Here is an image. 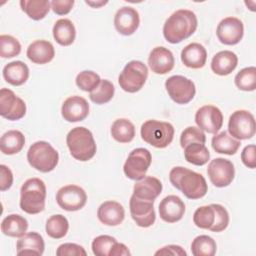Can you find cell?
I'll return each instance as SVG.
<instances>
[{
    "instance_id": "cell-1",
    "label": "cell",
    "mask_w": 256,
    "mask_h": 256,
    "mask_svg": "<svg viewBox=\"0 0 256 256\" xmlns=\"http://www.w3.org/2000/svg\"><path fill=\"white\" fill-rule=\"evenodd\" d=\"M171 184L180 190L188 199L196 200L204 197L208 186L204 176L182 166H176L169 173Z\"/></svg>"
},
{
    "instance_id": "cell-2",
    "label": "cell",
    "mask_w": 256,
    "mask_h": 256,
    "mask_svg": "<svg viewBox=\"0 0 256 256\" xmlns=\"http://www.w3.org/2000/svg\"><path fill=\"white\" fill-rule=\"evenodd\" d=\"M197 17L194 12L180 9L172 13L163 26L164 38L172 44L189 38L197 29Z\"/></svg>"
},
{
    "instance_id": "cell-3",
    "label": "cell",
    "mask_w": 256,
    "mask_h": 256,
    "mask_svg": "<svg viewBox=\"0 0 256 256\" xmlns=\"http://www.w3.org/2000/svg\"><path fill=\"white\" fill-rule=\"evenodd\" d=\"M66 143L72 157L82 162L92 159L97 150L91 131L85 127H75L70 130Z\"/></svg>"
},
{
    "instance_id": "cell-4",
    "label": "cell",
    "mask_w": 256,
    "mask_h": 256,
    "mask_svg": "<svg viewBox=\"0 0 256 256\" xmlns=\"http://www.w3.org/2000/svg\"><path fill=\"white\" fill-rule=\"evenodd\" d=\"M46 186L40 178H30L20 190V208L28 214H38L45 208Z\"/></svg>"
},
{
    "instance_id": "cell-5",
    "label": "cell",
    "mask_w": 256,
    "mask_h": 256,
    "mask_svg": "<svg viewBox=\"0 0 256 256\" xmlns=\"http://www.w3.org/2000/svg\"><path fill=\"white\" fill-rule=\"evenodd\" d=\"M27 160L34 169L47 173L57 166L59 154L48 142L37 141L28 149Z\"/></svg>"
},
{
    "instance_id": "cell-6",
    "label": "cell",
    "mask_w": 256,
    "mask_h": 256,
    "mask_svg": "<svg viewBox=\"0 0 256 256\" xmlns=\"http://www.w3.org/2000/svg\"><path fill=\"white\" fill-rule=\"evenodd\" d=\"M140 133L146 143L156 148H165L173 140L174 127L169 122L147 120L142 124Z\"/></svg>"
},
{
    "instance_id": "cell-7",
    "label": "cell",
    "mask_w": 256,
    "mask_h": 256,
    "mask_svg": "<svg viewBox=\"0 0 256 256\" xmlns=\"http://www.w3.org/2000/svg\"><path fill=\"white\" fill-rule=\"evenodd\" d=\"M147 77V66L141 61L132 60L123 68L118 77V83L125 92L135 93L144 86Z\"/></svg>"
},
{
    "instance_id": "cell-8",
    "label": "cell",
    "mask_w": 256,
    "mask_h": 256,
    "mask_svg": "<svg viewBox=\"0 0 256 256\" xmlns=\"http://www.w3.org/2000/svg\"><path fill=\"white\" fill-rule=\"evenodd\" d=\"M256 124L252 113L247 110H237L231 114L228 121V131L237 140L251 139L255 135Z\"/></svg>"
},
{
    "instance_id": "cell-9",
    "label": "cell",
    "mask_w": 256,
    "mask_h": 256,
    "mask_svg": "<svg viewBox=\"0 0 256 256\" xmlns=\"http://www.w3.org/2000/svg\"><path fill=\"white\" fill-rule=\"evenodd\" d=\"M151 161L152 156L148 149L136 148L130 152L124 163V173L132 180H141L145 177V174L151 165Z\"/></svg>"
},
{
    "instance_id": "cell-10",
    "label": "cell",
    "mask_w": 256,
    "mask_h": 256,
    "mask_svg": "<svg viewBox=\"0 0 256 256\" xmlns=\"http://www.w3.org/2000/svg\"><path fill=\"white\" fill-rule=\"evenodd\" d=\"M165 88L169 97L177 104L189 103L196 93L194 82L181 75L169 77L165 82Z\"/></svg>"
},
{
    "instance_id": "cell-11",
    "label": "cell",
    "mask_w": 256,
    "mask_h": 256,
    "mask_svg": "<svg viewBox=\"0 0 256 256\" xmlns=\"http://www.w3.org/2000/svg\"><path fill=\"white\" fill-rule=\"evenodd\" d=\"M58 205L66 211H78L82 209L87 202V195L80 186L70 184L61 187L56 194Z\"/></svg>"
},
{
    "instance_id": "cell-12",
    "label": "cell",
    "mask_w": 256,
    "mask_h": 256,
    "mask_svg": "<svg viewBox=\"0 0 256 256\" xmlns=\"http://www.w3.org/2000/svg\"><path fill=\"white\" fill-rule=\"evenodd\" d=\"M207 174L214 186L219 188L226 187L230 185L234 179V165L228 159L215 158L208 164Z\"/></svg>"
},
{
    "instance_id": "cell-13",
    "label": "cell",
    "mask_w": 256,
    "mask_h": 256,
    "mask_svg": "<svg viewBox=\"0 0 256 256\" xmlns=\"http://www.w3.org/2000/svg\"><path fill=\"white\" fill-rule=\"evenodd\" d=\"M26 114L25 102L7 88L0 90V115L8 120L15 121Z\"/></svg>"
},
{
    "instance_id": "cell-14",
    "label": "cell",
    "mask_w": 256,
    "mask_h": 256,
    "mask_svg": "<svg viewBox=\"0 0 256 256\" xmlns=\"http://www.w3.org/2000/svg\"><path fill=\"white\" fill-rule=\"evenodd\" d=\"M244 34V25L236 17H226L220 21L216 29L218 40L225 45L238 44Z\"/></svg>"
},
{
    "instance_id": "cell-15",
    "label": "cell",
    "mask_w": 256,
    "mask_h": 256,
    "mask_svg": "<svg viewBox=\"0 0 256 256\" xmlns=\"http://www.w3.org/2000/svg\"><path fill=\"white\" fill-rule=\"evenodd\" d=\"M195 122L201 130L215 134L223 125V114L216 106L204 105L197 110Z\"/></svg>"
},
{
    "instance_id": "cell-16",
    "label": "cell",
    "mask_w": 256,
    "mask_h": 256,
    "mask_svg": "<svg viewBox=\"0 0 256 256\" xmlns=\"http://www.w3.org/2000/svg\"><path fill=\"white\" fill-rule=\"evenodd\" d=\"M153 203L152 201L139 199L134 195L131 196L129 202L131 217L139 227L147 228L154 224L156 215Z\"/></svg>"
},
{
    "instance_id": "cell-17",
    "label": "cell",
    "mask_w": 256,
    "mask_h": 256,
    "mask_svg": "<svg viewBox=\"0 0 256 256\" xmlns=\"http://www.w3.org/2000/svg\"><path fill=\"white\" fill-rule=\"evenodd\" d=\"M139 24V13L132 7H122L114 16V26L116 30L125 36L132 35L138 29Z\"/></svg>"
},
{
    "instance_id": "cell-18",
    "label": "cell",
    "mask_w": 256,
    "mask_h": 256,
    "mask_svg": "<svg viewBox=\"0 0 256 256\" xmlns=\"http://www.w3.org/2000/svg\"><path fill=\"white\" fill-rule=\"evenodd\" d=\"M61 114L68 122L83 121L89 114V104L83 97L71 96L64 101Z\"/></svg>"
},
{
    "instance_id": "cell-19",
    "label": "cell",
    "mask_w": 256,
    "mask_h": 256,
    "mask_svg": "<svg viewBox=\"0 0 256 256\" xmlns=\"http://www.w3.org/2000/svg\"><path fill=\"white\" fill-rule=\"evenodd\" d=\"M185 213V204L180 197L169 195L163 198L159 204L160 218L168 223H175L182 219Z\"/></svg>"
},
{
    "instance_id": "cell-20",
    "label": "cell",
    "mask_w": 256,
    "mask_h": 256,
    "mask_svg": "<svg viewBox=\"0 0 256 256\" xmlns=\"http://www.w3.org/2000/svg\"><path fill=\"white\" fill-rule=\"evenodd\" d=\"M173 53L162 46L155 47L148 57V64L152 72L156 74H166L174 67Z\"/></svg>"
},
{
    "instance_id": "cell-21",
    "label": "cell",
    "mask_w": 256,
    "mask_h": 256,
    "mask_svg": "<svg viewBox=\"0 0 256 256\" xmlns=\"http://www.w3.org/2000/svg\"><path fill=\"white\" fill-rule=\"evenodd\" d=\"M97 216L99 221L104 225L117 226L123 222L125 210L123 206L116 201H105L99 206Z\"/></svg>"
},
{
    "instance_id": "cell-22",
    "label": "cell",
    "mask_w": 256,
    "mask_h": 256,
    "mask_svg": "<svg viewBox=\"0 0 256 256\" xmlns=\"http://www.w3.org/2000/svg\"><path fill=\"white\" fill-rule=\"evenodd\" d=\"M162 192V183L159 179L152 176H145L138 180L133 187V195L139 199L152 201Z\"/></svg>"
},
{
    "instance_id": "cell-23",
    "label": "cell",
    "mask_w": 256,
    "mask_h": 256,
    "mask_svg": "<svg viewBox=\"0 0 256 256\" xmlns=\"http://www.w3.org/2000/svg\"><path fill=\"white\" fill-rule=\"evenodd\" d=\"M26 55L35 64H46L54 58L55 49L47 40H36L28 46Z\"/></svg>"
},
{
    "instance_id": "cell-24",
    "label": "cell",
    "mask_w": 256,
    "mask_h": 256,
    "mask_svg": "<svg viewBox=\"0 0 256 256\" xmlns=\"http://www.w3.org/2000/svg\"><path fill=\"white\" fill-rule=\"evenodd\" d=\"M44 248V240L37 232H28L24 234L16 243L18 255H42Z\"/></svg>"
},
{
    "instance_id": "cell-25",
    "label": "cell",
    "mask_w": 256,
    "mask_h": 256,
    "mask_svg": "<svg viewBox=\"0 0 256 256\" xmlns=\"http://www.w3.org/2000/svg\"><path fill=\"white\" fill-rule=\"evenodd\" d=\"M207 60V51L203 45L199 43H190L181 51V61L189 68H202Z\"/></svg>"
},
{
    "instance_id": "cell-26",
    "label": "cell",
    "mask_w": 256,
    "mask_h": 256,
    "mask_svg": "<svg viewBox=\"0 0 256 256\" xmlns=\"http://www.w3.org/2000/svg\"><path fill=\"white\" fill-rule=\"evenodd\" d=\"M238 64L237 55L229 50H224L216 53L211 61L212 71L220 76L229 75L235 70Z\"/></svg>"
},
{
    "instance_id": "cell-27",
    "label": "cell",
    "mask_w": 256,
    "mask_h": 256,
    "mask_svg": "<svg viewBox=\"0 0 256 256\" xmlns=\"http://www.w3.org/2000/svg\"><path fill=\"white\" fill-rule=\"evenodd\" d=\"M2 73L5 81L13 86H20L29 78V68L22 61L8 63L4 66Z\"/></svg>"
},
{
    "instance_id": "cell-28",
    "label": "cell",
    "mask_w": 256,
    "mask_h": 256,
    "mask_svg": "<svg viewBox=\"0 0 256 256\" xmlns=\"http://www.w3.org/2000/svg\"><path fill=\"white\" fill-rule=\"evenodd\" d=\"M53 37L62 46L71 45L76 37V30L72 21L66 18L57 20L53 26Z\"/></svg>"
},
{
    "instance_id": "cell-29",
    "label": "cell",
    "mask_w": 256,
    "mask_h": 256,
    "mask_svg": "<svg viewBox=\"0 0 256 256\" xmlns=\"http://www.w3.org/2000/svg\"><path fill=\"white\" fill-rule=\"evenodd\" d=\"M25 145V136L18 130L5 132L0 139V149L3 154L13 155L19 153Z\"/></svg>"
},
{
    "instance_id": "cell-30",
    "label": "cell",
    "mask_w": 256,
    "mask_h": 256,
    "mask_svg": "<svg viewBox=\"0 0 256 256\" xmlns=\"http://www.w3.org/2000/svg\"><path fill=\"white\" fill-rule=\"evenodd\" d=\"M28 229L27 220L19 214L6 216L1 222V231L10 237H22Z\"/></svg>"
},
{
    "instance_id": "cell-31",
    "label": "cell",
    "mask_w": 256,
    "mask_h": 256,
    "mask_svg": "<svg viewBox=\"0 0 256 256\" xmlns=\"http://www.w3.org/2000/svg\"><path fill=\"white\" fill-rule=\"evenodd\" d=\"M211 145L217 153L233 155L238 151L241 143L229 135L227 131H222L212 137Z\"/></svg>"
},
{
    "instance_id": "cell-32",
    "label": "cell",
    "mask_w": 256,
    "mask_h": 256,
    "mask_svg": "<svg viewBox=\"0 0 256 256\" xmlns=\"http://www.w3.org/2000/svg\"><path fill=\"white\" fill-rule=\"evenodd\" d=\"M111 135L117 142L129 143L135 137V126L128 119H117L111 126Z\"/></svg>"
},
{
    "instance_id": "cell-33",
    "label": "cell",
    "mask_w": 256,
    "mask_h": 256,
    "mask_svg": "<svg viewBox=\"0 0 256 256\" xmlns=\"http://www.w3.org/2000/svg\"><path fill=\"white\" fill-rule=\"evenodd\" d=\"M21 9L33 20L43 19L49 12L51 4L47 0H21Z\"/></svg>"
},
{
    "instance_id": "cell-34",
    "label": "cell",
    "mask_w": 256,
    "mask_h": 256,
    "mask_svg": "<svg viewBox=\"0 0 256 256\" xmlns=\"http://www.w3.org/2000/svg\"><path fill=\"white\" fill-rule=\"evenodd\" d=\"M184 157L187 162L196 166H202L208 162L210 153L204 144L196 142L191 143L184 148Z\"/></svg>"
},
{
    "instance_id": "cell-35",
    "label": "cell",
    "mask_w": 256,
    "mask_h": 256,
    "mask_svg": "<svg viewBox=\"0 0 256 256\" xmlns=\"http://www.w3.org/2000/svg\"><path fill=\"white\" fill-rule=\"evenodd\" d=\"M69 229V223L65 216L61 214L52 215L46 221L45 230L49 237L54 239L63 238Z\"/></svg>"
},
{
    "instance_id": "cell-36",
    "label": "cell",
    "mask_w": 256,
    "mask_h": 256,
    "mask_svg": "<svg viewBox=\"0 0 256 256\" xmlns=\"http://www.w3.org/2000/svg\"><path fill=\"white\" fill-rule=\"evenodd\" d=\"M216 249L215 240L208 235L197 236L191 243V252L194 256H213Z\"/></svg>"
},
{
    "instance_id": "cell-37",
    "label": "cell",
    "mask_w": 256,
    "mask_h": 256,
    "mask_svg": "<svg viewBox=\"0 0 256 256\" xmlns=\"http://www.w3.org/2000/svg\"><path fill=\"white\" fill-rule=\"evenodd\" d=\"M115 88L109 80H101L98 86L89 93V98L96 104H105L109 102L114 96Z\"/></svg>"
},
{
    "instance_id": "cell-38",
    "label": "cell",
    "mask_w": 256,
    "mask_h": 256,
    "mask_svg": "<svg viewBox=\"0 0 256 256\" xmlns=\"http://www.w3.org/2000/svg\"><path fill=\"white\" fill-rule=\"evenodd\" d=\"M235 85L243 91H254L256 89V68L246 67L240 70L235 78Z\"/></svg>"
},
{
    "instance_id": "cell-39",
    "label": "cell",
    "mask_w": 256,
    "mask_h": 256,
    "mask_svg": "<svg viewBox=\"0 0 256 256\" xmlns=\"http://www.w3.org/2000/svg\"><path fill=\"white\" fill-rule=\"evenodd\" d=\"M214 220H215V211L212 204L197 208L193 214L194 224L201 229L209 230L213 225Z\"/></svg>"
},
{
    "instance_id": "cell-40",
    "label": "cell",
    "mask_w": 256,
    "mask_h": 256,
    "mask_svg": "<svg viewBox=\"0 0 256 256\" xmlns=\"http://www.w3.org/2000/svg\"><path fill=\"white\" fill-rule=\"evenodd\" d=\"M21 52L20 42L11 35L0 36V56L2 58H12Z\"/></svg>"
},
{
    "instance_id": "cell-41",
    "label": "cell",
    "mask_w": 256,
    "mask_h": 256,
    "mask_svg": "<svg viewBox=\"0 0 256 256\" xmlns=\"http://www.w3.org/2000/svg\"><path fill=\"white\" fill-rule=\"evenodd\" d=\"M76 85L83 91L91 92L100 83V76L93 71L85 70L76 76Z\"/></svg>"
},
{
    "instance_id": "cell-42",
    "label": "cell",
    "mask_w": 256,
    "mask_h": 256,
    "mask_svg": "<svg viewBox=\"0 0 256 256\" xmlns=\"http://www.w3.org/2000/svg\"><path fill=\"white\" fill-rule=\"evenodd\" d=\"M196 142L205 144L206 136L203 130L195 126H189L186 129H184V131L181 133V136H180L181 147L184 149L187 145L191 143H196Z\"/></svg>"
},
{
    "instance_id": "cell-43",
    "label": "cell",
    "mask_w": 256,
    "mask_h": 256,
    "mask_svg": "<svg viewBox=\"0 0 256 256\" xmlns=\"http://www.w3.org/2000/svg\"><path fill=\"white\" fill-rule=\"evenodd\" d=\"M117 240L109 235H100L92 242V251L97 256H108Z\"/></svg>"
},
{
    "instance_id": "cell-44",
    "label": "cell",
    "mask_w": 256,
    "mask_h": 256,
    "mask_svg": "<svg viewBox=\"0 0 256 256\" xmlns=\"http://www.w3.org/2000/svg\"><path fill=\"white\" fill-rule=\"evenodd\" d=\"M212 206L215 211V220L209 230L212 232H222L229 224L228 211L220 204H212Z\"/></svg>"
},
{
    "instance_id": "cell-45",
    "label": "cell",
    "mask_w": 256,
    "mask_h": 256,
    "mask_svg": "<svg viewBox=\"0 0 256 256\" xmlns=\"http://www.w3.org/2000/svg\"><path fill=\"white\" fill-rule=\"evenodd\" d=\"M56 255L58 256H86L87 253L85 249L75 243H64L61 244L57 250H56Z\"/></svg>"
},
{
    "instance_id": "cell-46",
    "label": "cell",
    "mask_w": 256,
    "mask_h": 256,
    "mask_svg": "<svg viewBox=\"0 0 256 256\" xmlns=\"http://www.w3.org/2000/svg\"><path fill=\"white\" fill-rule=\"evenodd\" d=\"M255 152H256L255 145L250 144V145L245 146L241 153V160H242L243 164L250 169H254L256 167Z\"/></svg>"
},
{
    "instance_id": "cell-47",
    "label": "cell",
    "mask_w": 256,
    "mask_h": 256,
    "mask_svg": "<svg viewBox=\"0 0 256 256\" xmlns=\"http://www.w3.org/2000/svg\"><path fill=\"white\" fill-rule=\"evenodd\" d=\"M50 4L54 13L57 15H66L71 11L74 5V0H53Z\"/></svg>"
},
{
    "instance_id": "cell-48",
    "label": "cell",
    "mask_w": 256,
    "mask_h": 256,
    "mask_svg": "<svg viewBox=\"0 0 256 256\" xmlns=\"http://www.w3.org/2000/svg\"><path fill=\"white\" fill-rule=\"evenodd\" d=\"M0 190H8L13 183L12 171L6 165H0Z\"/></svg>"
},
{
    "instance_id": "cell-49",
    "label": "cell",
    "mask_w": 256,
    "mask_h": 256,
    "mask_svg": "<svg viewBox=\"0 0 256 256\" xmlns=\"http://www.w3.org/2000/svg\"><path fill=\"white\" fill-rule=\"evenodd\" d=\"M155 255H179V256H186L187 253L186 251L178 245H168V246H164L161 249H159L158 251L155 252Z\"/></svg>"
},
{
    "instance_id": "cell-50",
    "label": "cell",
    "mask_w": 256,
    "mask_h": 256,
    "mask_svg": "<svg viewBox=\"0 0 256 256\" xmlns=\"http://www.w3.org/2000/svg\"><path fill=\"white\" fill-rule=\"evenodd\" d=\"M120 255H131V253L125 244L116 242L112 247L109 256H120Z\"/></svg>"
},
{
    "instance_id": "cell-51",
    "label": "cell",
    "mask_w": 256,
    "mask_h": 256,
    "mask_svg": "<svg viewBox=\"0 0 256 256\" xmlns=\"http://www.w3.org/2000/svg\"><path fill=\"white\" fill-rule=\"evenodd\" d=\"M86 4L94 7V8H98V7H101L105 4H107V1H100V2H92V1H85Z\"/></svg>"
}]
</instances>
